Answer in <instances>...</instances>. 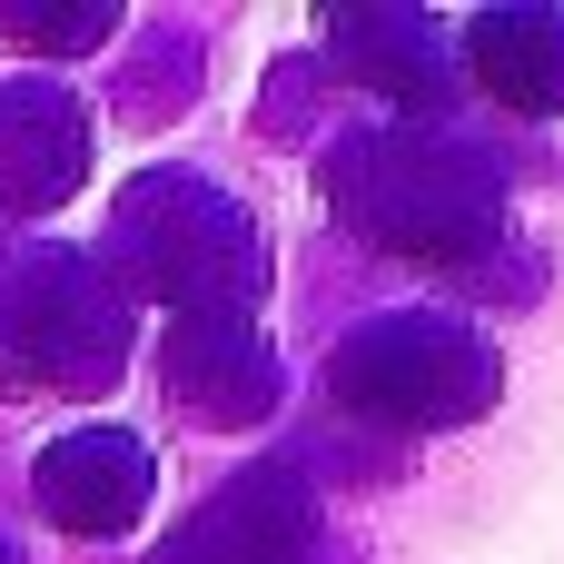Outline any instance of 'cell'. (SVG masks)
<instances>
[{"label":"cell","instance_id":"cell-1","mask_svg":"<svg viewBox=\"0 0 564 564\" xmlns=\"http://www.w3.org/2000/svg\"><path fill=\"white\" fill-rule=\"evenodd\" d=\"M317 188L377 258H406L436 278H476L506 238V159L446 119H377L327 139Z\"/></svg>","mask_w":564,"mask_h":564},{"label":"cell","instance_id":"cell-2","mask_svg":"<svg viewBox=\"0 0 564 564\" xmlns=\"http://www.w3.org/2000/svg\"><path fill=\"white\" fill-rule=\"evenodd\" d=\"M99 268L139 297H159L169 317H258L268 297V238L258 218L198 178V169H149L119 188L109 208V238H99Z\"/></svg>","mask_w":564,"mask_h":564},{"label":"cell","instance_id":"cell-3","mask_svg":"<svg viewBox=\"0 0 564 564\" xmlns=\"http://www.w3.org/2000/svg\"><path fill=\"white\" fill-rule=\"evenodd\" d=\"M129 367V288L99 248L0 228V397H99Z\"/></svg>","mask_w":564,"mask_h":564},{"label":"cell","instance_id":"cell-4","mask_svg":"<svg viewBox=\"0 0 564 564\" xmlns=\"http://www.w3.org/2000/svg\"><path fill=\"white\" fill-rule=\"evenodd\" d=\"M506 397L496 347L446 307H387L327 347V406L377 436H446Z\"/></svg>","mask_w":564,"mask_h":564},{"label":"cell","instance_id":"cell-5","mask_svg":"<svg viewBox=\"0 0 564 564\" xmlns=\"http://www.w3.org/2000/svg\"><path fill=\"white\" fill-rule=\"evenodd\" d=\"M149 564H317V486L288 456L238 466Z\"/></svg>","mask_w":564,"mask_h":564},{"label":"cell","instance_id":"cell-6","mask_svg":"<svg viewBox=\"0 0 564 564\" xmlns=\"http://www.w3.org/2000/svg\"><path fill=\"white\" fill-rule=\"evenodd\" d=\"M159 387L198 426H258L278 406V347H268L258 317H169Z\"/></svg>","mask_w":564,"mask_h":564},{"label":"cell","instance_id":"cell-7","mask_svg":"<svg viewBox=\"0 0 564 564\" xmlns=\"http://www.w3.org/2000/svg\"><path fill=\"white\" fill-rule=\"evenodd\" d=\"M30 496L59 535H129L159 496V456L129 436V426H69L40 446L30 466Z\"/></svg>","mask_w":564,"mask_h":564},{"label":"cell","instance_id":"cell-8","mask_svg":"<svg viewBox=\"0 0 564 564\" xmlns=\"http://www.w3.org/2000/svg\"><path fill=\"white\" fill-rule=\"evenodd\" d=\"M89 178V109L59 79H0V228L50 218Z\"/></svg>","mask_w":564,"mask_h":564},{"label":"cell","instance_id":"cell-9","mask_svg":"<svg viewBox=\"0 0 564 564\" xmlns=\"http://www.w3.org/2000/svg\"><path fill=\"white\" fill-rule=\"evenodd\" d=\"M337 40V69L367 79L377 99H397V119H446V89H456V50L426 10H337L327 20Z\"/></svg>","mask_w":564,"mask_h":564},{"label":"cell","instance_id":"cell-10","mask_svg":"<svg viewBox=\"0 0 564 564\" xmlns=\"http://www.w3.org/2000/svg\"><path fill=\"white\" fill-rule=\"evenodd\" d=\"M466 79L516 119H564V10L555 0L476 10L466 20Z\"/></svg>","mask_w":564,"mask_h":564},{"label":"cell","instance_id":"cell-11","mask_svg":"<svg viewBox=\"0 0 564 564\" xmlns=\"http://www.w3.org/2000/svg\"><path fill=\"white\" fill-rule=\"evenodd\" d=\"M109 30H119V10H109V0H69V10H30V0H0V40H20V50H40V59L99 50Z\"/></svg>","mask_w":564,"mask_h":564},{"label":"cell","instance_id":"cell-12","mask_svg":"<svg viewBox=\"0 0 564 564\" xmlns=\"http://www.w3.org/2000/svg\"><path fill=\"white\" fill-rule=\"evenodd\" d=\"M0 564H20V545H0Z\"/></svg>","mask_w":564,"mask_h":564}]
</instances>
